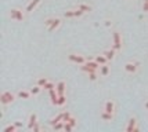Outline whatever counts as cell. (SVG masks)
<instances>
[{
  "label": "cell",
  "mask_w": 148,
  "mask_h": 132,
  "mask_svg": "<svg viewBox=\"0 0 148 132\" xmlns=\"http://www.w3.org/2000/svg\"><path fill=\"white\" fill-rule=\"evenodd\" d=\"M8 17L11 18V21H15V22H24L26 18V11L22 10V8H18V7H14L10 10L8 13Z\"/></svg>",
  "instance_id": "1"
},
{
  "label": "cell",
  "mask_w": 148,
  "mask_h": 132,
  "mask_svg": "<svg viewBox=\"0 0 148 132\" xmlns=\"http://www.w3.org/2000/svg\"><path fill=\"white\" fill-rule=\"evenodd\" d=\"M17 98H18V95L11 91H3L0 95V103H1V106H7V105H11L13 102H15Z\"/></svg>",
  "instance_id": "2"
},
{
  "label": "cell",
  "mask_w": 148,
  "mask_h": 132,
  "mask_svg": "<svg viewBox=\"0 0 148 132\" xmlns=\"http://www.w3.org/2000/svg\"><path fill=\"white\" fill-rule=\"evenodd\" d=\"M112 47H114L118 52L122 51V35H121L119 30L112 32Z\"/></svg>",
  "instance_id": "3"
},
{
  "label": "cell",
  "mask_w": 148,
  "mask_h": 132,
  "mask_svg": "<svg viewBox=\"0 0 148 132\" xmlns=\"http://www.w3.org/2000/svg\"><path fill=\"white\" fill-rule=\"evenodd\" d=\"M138 66H140V63L137 62V61H130V62L125 63L123 69H125V72H126L127 74H136L137 70H138Z\"/></svg>",
  "instance_id": "4"
},
{
  "label": "cell",
  "mask_w": 148,
  "mask_h": 132,
  "mask_svg": "<svg viewBox=\"0 0 148 132\" xmlns=\"http://www.w3.org/2000/svg\"><path fill=\"white\" fill-rule=\"evenodd\" d=\"M138 129H140V127H138V121H137V118H136L134 116L130 117V118L127 120L126 127H125V131L126 132H137Z\"/></svg>",
  "instance_id": "5"
},
{
  "label": "cell",
  "mask_w": 148,
  "mask_h": 132,
  "mask_svg": "<svg viewBox=\"0 0 148 132\" xmlns=\"http://www.w3.org/2000/svg\"><path fill=\"white\" fill-rule=\"evenodd\" d=\"M68 61L72 63H76V65H83V63H86V58L83 57V55H80V54H68Z\"/></svg>",
  "instance_id": "6"
},
{
  "label": "cell",
  "mask_w": 148,
  "mask_h": 132,
  "mask_svg": "<svg viewBox=\"0 0 148 132\" xmlns=\"http://www.w3.org/2000/svg\"><path fill=\"white\" fill-rule=\"evenodd\" d=\"M104 110H105V112H108V113L115 114V112H116V105H115V102L112 101V99H108V101H105V103H104Z\"/></svg>",
  "instance_id": "7"
},
{
  "label": "cell",
  "mask_w": 148,
  "mask_h": 132,
  "mask_svg": "<svg viewBox=\"0 0 148 132\" xmlns=\"http://www.w3.org/2000/svg\"><path fill=\"white\" fill-rule=\"evenodd\" d=\"M38 123V114L36 113H31L29 114V117H28V124H26V129H29V131H32L35 124Z\"/></svg>",
  "instance_id": "8"
},
{
  "label": "cell",
  "mask_w": 148,
  "mask_h": 132,
  "mask_svg": "<svg viewBox=\"0 0 148 132\" xmlns=\"http://www.w3.org/2000/svg\"><path fill=\"white\" fill-rule=\"evenodd\" d=\"M40 1H42V0H31V1L28 3V6L25 7L26 14H31L33 10H36V7L40 4Z\"/></svg>",
  "instance_id": "9"
},
{
  "label": "cell",
  "mask_w": 148,
  "mask_h": 132,
  "mask_svg": "<svg viewBox=\"0 0 148 132\" xmlns=\"http://www.w3.org/2000/svg\"><path fill=\"white\" fill-rule=\"evenodd\" d=\"M116 52H118V51H116L114 47H111V48H108V50L104 51L103 54L105 55V57H107V59H108L110 62H112V61H114V59L116 58Z\"/></svg>",
  "instance_id": "10"
},
{
  "label": "cell",
  "mask_w": 148,
  "mask_h": 132,
  "mask_svg": "<svg viewBox=\"0 0 148 132\" xmlns=\"http://www.w3.org/2000/svg\"><path fill=\"white\" fill-rule=\"evenodd\" d=\"M61 24H62V21H61V18H58V17H56L54 18V21L51 22V25L47 28V30L49 32H54V30H57L58 28L61 26Z\"/></svg>",
  "instance_id": "11"
},
{
  "label": "cell",
  "mask_w": 148,
  "mask_h": 132,
  "mask_svg": "<svg viewBox=\"0 0 148 132\" xmlns=\"http://www.w3.org/2000/svg\"><path fill=\"white\" fill-rule=\"evenodd\" d=\"M49 96H50V103L54 105V106H57V101H58V92L56 88H53L49 91Z\"/></svg>",
  "instance_id": "12"
},
{
  "label": "cell",
  "mask_w": 148,
  "mask_h": 132,
  "mask_svg": "<svg viewBox=\"0 0 148 132\" xmlns=\"http://www.w3.org/2000/svg\"><path fill=\"white\" fill-rule=\"evenodd\" d=\"M114 116H115V114L108 113V112L103 110V112L100 113V118L103 120V121H105V123H110V121H112V120H114Z\"/></svg>",
  "instance_id": "13"
},
{
  "label": "cell",
  "mask_w": 148,
  "mask_h": 132,
  "mask_svg": "<svg viewBox=\"0 0 148 132\" xmlns=\"http://www.w3.org/2000/svg\"><path fill=\"white\" fill-rule=\"evenodd\" d=\"M98 73L101 77H107V76L111 73V68L108 66V63H105V65H101L100 66V70H98Z\"/></svg>",
  "instance_id": "14"
},
{
  "label": "cell",
  "mask_w": 148,
  "mask_h": 132,
  "mask_svg": "<svg viewBox=\"0 0 148 132\" xmlns=\"http://www.w3.org/2000/svg\"><path fill=\"white\" fill-rule=\"evenodd\" d=\"M56 89H57L58 95H64L65 91H66V83L65 81H58L56 84Z\"/></svg>",
  "instance_id": "15"
},
{
  "label": "cell",
  "mask_w": 148,
  "mask_h": 132,
  "mask_svg": "<svg viewBox=\"0 0 148 132\" xmlns=\"http://www.w3.org/2000/svg\"><path fill=\"white\" fill-rule=\"evenodd\" d=\"M17 95H18L19 99H24V101H26V99H29L31 98V91H26V89H21V91H18L17 92Z\"/></svg>",
  "instance_id": "16"
},
{
  "label": "cell",
  "mask_w": 148,
  "mask_h": 132,
  "mask_svg": "<svg viewBox=\"0 0 148 132\" xmlns=\"http://www.w3.org/2000/svg\"><path fill=\"white\" fill-rule=\"evenodd\" d=\"M94 61H96V62H98L100 65H105V63L110 62V61L107 59V57L104 55L103 52H101V54H98V55H96V57H94Z\"/></svg>",
  "instance_id": "17"
},
{
  "label": "cell",
  "mask_w": 148,
  "mask_h": 132,
  "mask_svg": "<svg viewBox=\"0 0 148 132\" xmlns=\"http://www.w3.org/2000/svg\"><path fill=\"white\" fill-rule=\"evenodd\" d=\"M76 7H77V8H80L82 11H84V14H86V13H91V10H93V7H91L90 4H86V3H77Z\"/></svg>",
  "instance_id": "18"
},
{
  "label": "cell",
  "mask_w": 148,
  "mask_h": 132,
  "mask_svg": "<svg viewBox=\"0 0 148 132\" xmlns=\"http://www.w3.org/2000/svg\"><path fill=\"white\" fill-rule=\"evenodd\" d=\"M62 118H64V113H60V114H57L56 117H53V118H50V125H56L57 123H60V121H62Z\"/></svg>",
  "instance_id": "19"
},
{
  "label": "cell",
  "mask_w": 148,
  "mask_h": 132,
  "mask_svg": "<svg viewBox=\"0 0 148 132\" xmlns=\"http://www.w3.org/2000/svg\"><path fill=\"white\" fill-rule=\"evenodd\" d=\"M66 105V95H58V101H57V106L58 107H64Z\"/></svg>",
  "instance_id": "20"
},
{
  "label": "cell",
  "mask_w": 148,
  "mask_h": 132,
  "mask_svg": "<svg viewBox=\"0 0 148 132\" xmlns=\"http://www.w3.org/2000/svg\"><path fill=\"white\" fill-rule=\"evenodd\" d=\"M17 131H18V128L15 127V124H14V123L8 124V125H6L4 128H3V132H17Z\"/></svg>",
  "instance_id": "21"
},
{
  "label": "cell",
  "mask_w": 148,
  "mask_h": 132,
  "mask_svg": "<svg viewBox=\"0 0 148 132\" xmlns=\"http://www.w3.org/2000/svg\"><path fill=\"white\" fill-rule=\"evenodd\" d=\"M98 76H100L98 70L91 72V73H87V77H89V80H90V81H97V80H98Z\"/></svg>",
  "instance_id": "22"
},
{
  "label": "cell",
  "mask_w": 148,
  "mask_h": 132,
  "mask_svg": "<svg viewBox=\"0 0 148 132\" xmlns=\"http://www.w3.org/2000/svg\"><path fill=\"white\" fill-rule=\"evenodd\" d=\"M47 83H49V79H47V77H39L38 80H36V84H38V85H40L42 88L45 87Z\"/></svg>",
  "instance_id": "23"
},
{
  "label": "cell",
  "mask_w": 148,
  "mask_h": 132,
  "mask_svg": "<svg viewBox=\"0 0 148 132\" xmlns=\"http://www.w3.org/2000/svg\"><path fill=\"white\" fill-rule=\"evenodd\" d=\"M42 89H43V88L40 87V85H38V84H36V85H35V87H32L31 89H29V91H31V94H32V95H39Z\"/></svg>",
  "instance_id": "24"
},
{
  "label": "cell",
  "mask_w": 148,
  "mask_h": 132,
  "mask_svg": "<svg viewBox=\"0 0 148 132\" xmlns=\"http://www.w3.org/2000/svg\"><path fill=\"white\" fill-rule=\"evenodd\" d=\"M64 125H65L64 121H60V123H57L56 125H53L51 128L54 129V131H61V129H64Z\"/></svg>",
  "instance_id": "25"
},
{
  "label": "cell",
  "mask_w": 148,
  "mask_h": 132,
  "mask_svg": "<svg viewBox=\"0 0 148 132\" xmlns=\"http://www.w3.org/2000/svg\"><path fill=\"white\" fill-rule=\"evenodd\" d=\"M73 11H75V18H80V17H83L84 15V11H82V10L77 8V7L73 8Z\"/></svg>",
  "instance_id": "26"
},
{
  "label": "cell",
  "mask_w": 148,
  "mask_h": 132,
  "mask_svg": "<svg viewBox=\"0 0 148 132\" xmlns=\"http://www.w3.org/2000/svg\"><path fill=\"white\" fill-rule=\"evenodd\" d=\"M64 17L65 18H75V11L73 10H66L64 13Z\"/></svg>",
  "instance_id": "27"
},
{
  "label": "cell",
  "mask_w": 148,
  "mask_h": 132,
  "mask_svg": "<svg viewBox=\"0 0 148 132\" xmlns=\"http://www.w3.org/2000/svg\"><path fill=\"white\" fill-rule=\"evenodd\" d=\"M43 88H45L46 91H50V89H53V88H56V84H54L53 81H50V80H49V83H47V84H46V85H45Z\"/></svg>",
  "instance_id": "28"
},
{
  "label": "cell",
  "mask_w": 148,
  "mask_h": 132,
  "mask_svg": "<svg viewBox=\"0 0 148 132\" xmlns=\"http://www.w3.org/2000/svg\"><path fill=\"white\" fill-rule=\"evenodd\" d=\"M68 123H69V124H71L73 128H76V127H77V118H76V117H73V116H72L71 118L68 120Z\"/></svg>",
  "instance_id": "29"
},
{
  "label": "cell",
  "mask_w": 148,
  "mask_h": 132,
  "mask_svg": "<svg viewBox=\"0 0 148 132\" xmlns=\"http://www.w3.org/2000/svg\"><path fill=\"white\" fill-rule=\"evenodd\" d=\"M62 113H64V118H62V121H64V123H68V120L72 117L71 112H62Z\"/></svg>",
  "instance_id": "30"
},
{
  "label": "cell",
  "mask_w": 148,
  "mask_h": 132,
  "mask_svg": "<svg viewBox=\"0 0 148 132\" xmlns=\"http://www.w3.org/2000/svg\"><path fill=\"white\" fill-rule=\"evenodd\" d=\"M43 129H45V128H43V127L40 125V124H39V121H38V123L35 124V127H33V129H32V131H33V132H39V131H43Z\"/></svg>",
  "instance_id": "31"
},
{
  "label": "cell",
  "mask_w": 148,
  "mask_h": 132,
  "mask_svg": "<svg viewBox=\"0 0 148 132\" xmlns=\"http://www.w3.org/2000/svg\"><path fill=\"white\" fill-rule=\"evenodd\" d=\"M72 129H73V127L69 124V123H65V125H64V131L65 132H71Z\"/></svg>",
  "instance_id": "32"
},
{
  "label": "cell",
  "mask_w": 148,
  "mask_h": 132,
  "mask_svg": "<svg viewBox=\"0 0 148 132\" xmlns=\"http://www.w3.org/2000/svg\"><path fill=\"white\" fill-rule=\"evenodd\" d=\"M104 26L105 28H111L112 26V21L111 19H104Z\"/></svg>",
  "instance_id": "33"
},
{
  "label": "cell",
  "mask_w": 148,
  "mask_h": 132,
  "mask_svg": "<svg viewBox=\"0 0 148 132\" xmlns=\"http://www.w3.org/2000/svg\"><path fill=\"white\" fill-rule=\"evenodd\" d=\"M53 21H54V18H47V19H46V21H45V26H46V28H49V26L51 25Z\"/></svg>",
  "instance_id": "34"
},
{
  "label": "cell",
  "mask_w": 148,
  "mask_h": 132,
  "mask_svg": "<svg viewBox=\"0 0 148 132\" xmlns=\"http://www.w3.org/2000/svg\"><path fill=\"white\" fill-rule=\"evenodd\" d=\"M14 124H15V127H17V128H22V125H24V123H22V121H19V120H17V121H13Z\"/></svg>",
  "instance_id": "35"
},
{
  "label": "cell",
  "mask_w": 148,
  "mask_h": 132,
  "mask_svg": "<svg viewBox=\"0 0 148 132\" xmlns=\"http://www.w3.org/2000/svg\"><path fill=\"white\" fill-rule=\"evenodd\" d=\"M144 109H145V110H148V99L145 101V103H144Z\"/></svg>",
  "instance_id": "36"
},
{
  "label": "cell",
  "mask_w": 148,
  "mask_h": 132,
  "mask_svg": "<svg viewBox=\"0 0 148 132\" xmlns=\"http://www.w3.org/2000/svg\"><path fill=\"white\" fill-rule=\"evenodd\" d=\"M130 1H132V0H130Z\"/></svg>",
  "instance_id": "37"
}]
</instances>
